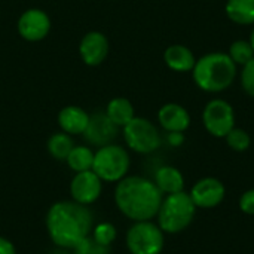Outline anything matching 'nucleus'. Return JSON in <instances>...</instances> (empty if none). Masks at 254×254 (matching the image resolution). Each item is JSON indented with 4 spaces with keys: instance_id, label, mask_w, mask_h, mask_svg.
Here are the masks:
<instances>
[{
    "instance_id": "6e6552de",
    "label": "nucleus",
    "mask_w": 254,
    "mask_h": 254,
    "mask_svg": "<svg viewBox=\"0 0 254 254\" xmlns=\"http://www.w3.org/2000/svg\"><path fill=\"white\" fill-rule=\"evenodd\" d=\"M202 125L210 135L225 138L235 128V110L232 104L223 98L210 100L202 110Z\"/></svg>"
},
{
    "instance_id": "4468645a",
    "label": "nucleus",
    "mask_w": 254,
    "mask_h": 254,
    "mask_svg": "<svg viewBox=\"0 0 254 254\" xmlns=\"http://www.w3.org/2000/svg\"><path fill=\"white\" fill-rule=\"evenodd\" d=\"M158 122L167 132H185L190 127V113L179 103H167L158 112Z\"/></svg>"
},
{
    "instance_id": "9d476101",
    "label": "nucleus",
    "mask_w": 254,
    "mask_h": 254,
    "mask_svg": "<svg viewBox=\"0 0 254 254\" xmlns=\"http://www.w3.org/2000/svg\"><path fill=\"white\" fill-rule=\"evenodd\" d=\"M103 192V180L92 171L76 173L70 183V195L74 202L82 205L94 204Z\"/></svg>"
},
{
    "instance_id": "393cba45",
    "label": "nucleus",
    "mask_w": 254,
    "mask_h": 254,
    "mask_svg": "<svg viewBox=\"0 0 254 254\" xmlns=\"http://www.w3.org/2000/svg\"><path fill=\"white\" fill-rule=\"evenodd\" d=\"M73 252L74 254H110V247L100 244L98 241L92 238V235H89L85 240H82L73 249Z\"/></svg>"
},
{
    "instance_id": "b1692460",
    "label": "nucleus",
    "mask_w": 254,
    "mask_h": 254,
    "mask_svg": "<svg viewBox=\"0 0 254 254\" xmlns=\"http://www.w3.org/2000/svg\"><path fill=\"white\" fill-rule=\"evenodd\" d=\"M91 235H92V238H94L95 241H98L100 244H103V246H106V247H110V246L113 244V241L116 240L118 232H116V228H115L112 223L103 222V223H98V225L94 226Z\"/></svg>"
},
{
    "instance_id": "6ab92c4d",
    "label": "nucleus",
    "mask_w": 254,
    "mask_h": 254,
    "mask_svg": "<svg viewBox=\"0 0 254 254\" xmlns=\"http://www.w3.org/2000/svg\"><path fill=\"white\" fill-rule=\"evenodd\" d=\"M225 12L238 25H254V0H228Z\"/></svg>"
},
{
    "instance_id": "cd10ccee",
    "label": "nucleus",
    "mask_w": 254,
    "mask_h": 254,
    "mask_svg": "<svg viewBox=\"0 0 254 254\" xmlns=\"http://www.w3.org/2000/svg\"><path fill=\"white\" fill-rule=\"evenodd\" d=\"M185 140H186L185 132H168L167 134V141L173 147H180L185 143Z\"/></svg>"
},
{
    "instance_id": "dca6fc26",
    "label": "nucleus",
    "mask_w": 254,
    "mask_h": 254,
    "mask_svg": "<svg viewBox=\"0 0 254 254\" xmlns=\"http://www.w3.org/2000/svg\"><path fill=\"white\" fill-rule=\"evenodd\" d=\"M88 122L89 115L79 106H65L58 113L60 128L70 135L83 134L88 127Z\"/></svg>"
},
{
    "instance_id": "c85d7f7f",
    "label": "nucleus",
    "mask_w": 254,
    "mask_h": 254,
    "mask_svg": "<svg viewBox=\"0 0 254 254\" xmlns=\"http://www.w3.org/2000/svg\"><path fill=\"white\" fill-rule=\"evenodd\" d=\"M0 254H16L15 246L7 238L0 237Z\"/></svg>"
},
{
    "instance_id": "20e7f679",
    "label": "nucleus",
    "mask_w": 254,
    "mask_h": 254,
    "mask_svg": "<svg viewBox=\"0 0 254 254\" xmlns=\"http://www.w3.org/2000/svg\"><path fill=\"white\" fill-rule=\"evenodd\" d=\"M196 214V207L188 192L165 195L156 214L164 234H180L188 229Z\"/></svg>"
},
{
    "instance_id": "f03ea898",
    "label": "nucleus",
    "mask_w": 254,
    "mask_h": 254,
    "mask_svg": "<svg viewBox=\"0 0 254 254\" xmlns=\"http://www.w3.org/2000/svg\"><path fill=\"white\" fill-rule=\"evenodd\" d=\"M162 199L164 195L155 182L141 176H127L115 188L118 210L132 222L155 219Z\"/></svg>"
},
{
    "instance_id": "39448f33",
    "label": "nucleus",
    "mask_w": 254,
    "mask_h": 254,
    "mask_svg": "<svg viewBox=\"0 0 254 254\" xmlns=\"http://www.w3.org/2000/svg\"><path fill=\"white\" fill-rule=\"evenodd\" d=\"M131 167V158L125 147L119 144H107L98 147L94 155L92 171L109 183H118L128 176Z\"/></svg>"
},
{
    "instance_id": "aec40b11",
    "label": "nucleus",
    "mask_w": 254,
    "mask_h": 254,
    "mask_svg": "<svg viewBox=\"0 0 254 254\" xmlns=\"http://www.w3.org/2000/svg\"><path fill=\"white\" fill-rule=\"evenodd\" d=\"M46 147H48V152L51 153V156L54 159L65 161L68 153L74 147V141H73L70 134L61 131V132H55L49 137Z\"/></svg>"
},
{
    "instance_id": "bb28decb",
    "label": "nucleus",
    "mask_w": 254,
    "mask_h": 254,
    "mask_svg": "<svg viewBox=\"0 0 254 254\" xmlns=\"http://www.w3.org/2000/svg\"><path fill=\"white\" fill-rule=\"evenodd\" d=\"M238 207L244 214L254 216V189L246 190L238 201Z\"/></svg>"
},
{
    "instance_id": "ddd939ff",
    "label": "nucleus",
    "mask_w": 254,
    "mask_h": 254,
    "mask_svg": "<svg viewBox=\"0 0 254 254\" xmlns=\"http://www.w3.org/2000/svg\"><path fill=\"white\" fill-rule=\"evenodd\" d=\"M79 54L86 65H100L109 55V40L101 31L86 33L79 45Z\"/></svg>"
},
{
    "instance_id": "0eeeda50",
    "label": "nucleus",
    "mask_w": 254,
    "mask_h": 254,
    "mask_svg": "<svg viewBox=\"0 0 254 254\" xmlns=\"http://www.w3.org/2000/svg\"><path fill=\"white\" fill-rule=\"evenodd\" d=\"M124 140L127 146L141 155H149L153 153L155 150L159 149L162 138L159 134V129L146 118H138L135 116L131 122H128L124 127Z\"/></svg>"
},
{
    "instance_id": "4be33fe9",
    "label": "nucleus",
    "mask_w": 254,
    "mask_h": 254,
    "mask_svg": "<svg viewBox=\"0 0 254 254\" xmlns=\"http://www.w3.org/2000/svg\"><path fill=\"white\" fill-rule=\"evenodd\" d=\"M228 55L231 57V60L237 64V65H246L249 61H252L254 58V51L250 45L249 40L240 39L231 43Z\"/></svg>"
},
{
    "instance_id": "a211bd4d",
    "label": "nucleus",
    "mask_w": 254,
    "mask_h": 254,
    "mask_svg": "<svg viewBox=\"0 0 254 254\" xmlns=\"http://www.w3.org/2000/svg\"><path fill=\"white\" fill-rule=\"evenodd\" d=\"M106 115L115 125H118L119 128H124L128 122H131L135 118V110H134L132 103L128 98L116 97L109 101L106 107Z\"/></svg>"
},
{
    "instance_id": "c756f323",
    "label": "nucleus",
    "mask_w": 254,
    "mask_h": 254,
    "mask_svg": "<svg viewBox=\"0 0 254 254\" xmlns=\"http://www.w3.org/2000/svg\"><path fill=\"white\" fill-rule=\"evenodd\" d=\"M249 42H250V45H252V48H253V51H254V27H253V30H252V34H250Z\"/></svg>"
},
{
    "instance_id": "a878e982",
    "label": "nucleus",
    "mask_w": 254,
    "mask_h": 254,
    "mask_svg": "<svg viewBox=\"0 0 254 254\" xmlns=\"http://www.w3.org/2000/svg\"><path fill=\"white\" fill-rule=\"evenodd\" d=\"M240 79H241V86L244 92L254 98V58L252 61H249L246 65H243Z\"/></svg>"
},
{
    "instance_id": "f257e3e1",
    "label": "nucleus",
    "mask_w": 254,
    "mask_h": 254,
    "mask_svg": "<svg viewBox=\"0 0 254 254\" xmlns=\"http://www.w3.org/2000/svg\"><path fill=\"white\" fill-rule=\"evenodd\" d=\"M51 241L60 249H74L94 229V214L88 205L74 201L55 202L46 214Z\"/></svg>"
},
{
    "instance_id": "2eb2a0df",
    "label": "nucleus",
    "mask_w": 254,
    "mask_h": 254,
    "mask_svg": "<svg viewBox=\"0 0 254 254\" xmlns=\"http://www.w3.org/2000/svg\"><path fill=\"white\" fill-rule=\"evenodd\" d=\"M164 61L167 67L177 73H190L195 67L196 57L186 45H170L164 52Z\"/></svg>"
},
{
    "instance_id": "423d86ee",
    "label": "nucleus",
    "mask_w": 254,
    "mask_h": 254,
    "mask_svg": "<svg viewBox=\"0 0 254 254\" xmlns=\"http://www.w3.org/2000/svg\"><path fill=\"white\" fill-rule=\"evenodd\" d=\"M131 254H161L165 244V234L152 220L134 222L125 238Z\"/></svg>"
},
{
    "instance_id": "9b49d317",
    "label": "nucleus",
    "mask_w": 254,
    "mask_h": 254,
    "mask_svg": "<svg viewBox=\"0 0 254 254\" xmlns=\"http://www.w3.org/2000/svg\"><path fill=\"white\" fill-rule=\"evenodd\" d=\"M18 33L24 40H43L51 30V18L42 9H28L18 19Z\"/></svg>"
},
{
    "instance_id": "412c9836",
    "label": "nucleus",
    "mask_w": 254,
    "mask_h": 254,
    "mask_svg": "<svg viewBox=\"0 0 254 254\" xmlns=\"http://www.w3.org/2000/svg\"><path fill=\"white\" fill-rule=\"evenodd\" d=\"M94 155L95 153L88 146H74L71 152L68 153L65 162L68 168L74 173L88 171V170H92Z\"/></svg>"
},
{
    "instance_id": "f8f14e48",
    "label": "nucleus",
    "mask_w": 254,
    "mask_h": 254,
    "mask_svg": "<svg viewBox=\"0 0 254 254\" xmlns=\"http://www.w3.org/2000/svg\"><path fill=\"white\" fill-rule=\"evenodd\" d=\"M118 132H119V127L109 119L106 112H98L89 116V122L83 135L89 144L103 147L112 144L113 140L118 137Z\"/></svg>"
},
{
    "instance_id": "7ed1b4c3",
    "label": "nucleus",
    "mask_w": 254,
    "mask_h": 254,
    "mask_svg": "<svg viewBox=\"0 0 254 254\" xmlns=\"http://www.w3.org/2000/svg\"><path fill=\"white\" fill-rule=\"evenodd\" d=\"M190 73L201 91L217 94L232 86L238 76V65L231 60L228 52H210L196 58Z\"/></svg>"
},
{
    "instance_id": "5701e85b",
    "label": "nucleus",
    "mask_w": 254,
    "mask_h": 254,
    "mask_svg": "<svg viewBox=\"0 0 254 254\" xmlns=\"http://www.w3.org/2000/svg\"><path fill=\"white\" fill-rule=\"evenodd\" d=\"M225 140H226L228 147L232 149L234 152H238V153L247 152L250 149V146H252V137H250V134L246 129L238 128V127L232 128L226 134Z\"/></svg>"
},
{
    "instance_id": "1a4fd4ad",
    "label": "nucleus",
    "mask_w": 254,
    "mask_h": 254,
    "mask_svg": "<svg viewBox=\"0 0 254 254\" xmlns=\"http://www.w3.org/2000/svg\"><path fill=\"white\" fill-rule=\"evenodd\" d=\"M189 195L196 208L210 210L223 202L226 196V188L216 177H204L192 186Z\"/></svg>"
},
{
    "instance_id": "f3484780",
    "label": "nucleus",
    "mask_w": 254,
    "mask_h": 254,
    "mask_svg": "<svg viewBox=\"0 0 254 254\" xmlns=\"http://www.w3.org/2000/svg\"><path fill=\"white\" fill-rule=\"evenodd\" d=\"M155 185L162 195H173L185 190V177L182 171L173 165H164L155 173Z\"/></svg>"
}]
</instances>
